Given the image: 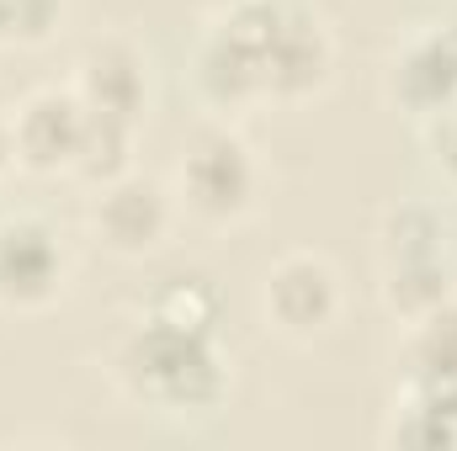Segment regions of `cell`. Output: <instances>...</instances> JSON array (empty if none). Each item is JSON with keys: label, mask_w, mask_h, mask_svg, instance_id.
<instances>
[{"label": "cell", "mask_w": 457, "mask_h": 451, "mask_svg": "<svg viewBox=\"0 0 457 451\" xmlns=\"http://www.w3.org/2000/svg\"><path fill=\"white\" fill-rule=\"evenodd\" d=\"M16 165V138H11V117L0 112V176Z\"/></svg>", "instance_id": "ac0fdd59"}, {"label": "cell", "mask_w": 457, "mask_h": 451, "mask_svg": "<svg viewBox=\"0 0 457 451\" xmlns=\"http://www.w3.org/2000/svg\"><path fill=\"white\" fill-rule=\"evenodd\" d=\"M5 16H11V43L37 48L64 21V0H5Z\"/></svg>", "instance_id": "2e32d148"}, {"label": "cell", "mask_w": 457, "mask_h": 451, "mask_svg": "<svg viewBox=\"0 0 457 451\" xmlns=\"http://www.w3.org/2000/svg\"><path fill=\"white\" fill-rule=\"evenodd\" d=\"M70 91L86 102V112L144 122V107H149V59H144V48L128 43V37H96V43L75 59Z\"/></svg>", "instance_id": "30bf717a"}, {"label": "cell", "mask_w": 457, "mask_h": 451, "mask_svg": "<svg viewBox=\"0 0 457 451\" xmlns=\"http://www.w3.org/2000/svg\"><path fill=\"white\" fill-rule=\"evenodd\" d=\"M70 271H75L70 244L48 218L16 213L0 224V308L5 314L54 308L70 287Z\"/></svg>", "instance_id": "277c9868"}, {"label": "cell", "mask_w": 457, "mask_h": 451, "mask_svg": "<svg viewBox=\"0 0 457 451\" xmlns=\"http://www.w3.org/2000/svg\"><path fill=\"white\" fill-rule=\"evenodd\" d=\"M426 144H431V160H436V170H442V176L457 186V107L426 122Z\"/></svg>", "instance_id": "e0dca14e"}, {"label": "cell", "mask_w": 457, "mask_h": 451, "mask_svg": "<svg viewBox=\"0 0 457 451\" xmlns=\"http://www.w3.org/2000/svg\"><path fill=\"white\" fill-rule=\"evenodd\" d=\"M255 197H261L255 149L224 122L197 127L176 165V202L203 224H239L255 208Z\"/></svg>", "instance_id": "3957f363"}, {"label": "cell", "mask_w": 457, "mask_h": 451, "mask_svg": "<svg viewBox=\"0 0 457 451\" xmlns=\"http://www.w3.org/2000/svg\"><path fill=\"white\" fill-rule=\"evenodd\" d=\"M287 0H228L203 27L192 80L213 112H245L266 102V59Z\"/></svg>", "instance_id": "7a4b0ae2"}, {"label": "cell", "mask_w": 457, "mask_h": 451, "mask_svg": "<svg viewBox=\"0 0 457 451\" xmlns=\"http://www.w3.org/2000/svg\"><path fill=\"white\" fill-rule=\"evenodd\" d=\"M112 377L144 409L213 414L228 398V356L219 345V324H192L149 303L144 319L117 340Z\"/></svg>", "instance_id": "6da1fadb"}, {"label": "cell", "mask_w": 457, "mask_h": 451, "mask_svg": "<svg viewBox=\"0 0 457 451\" xmlns=\"http://www.w3.org/2000/svg\"><path fill=\"white\" fill-rule=\"evenodd\" d=\"M383 91L399 112L431 117L457 107V21H431L399 43V53L383 70Z\"/></svg>", "instance_id": "52a82bcc"}, {"label": "cell", "mask_w": 457, "mask_h": 451, "mask_svg": "<svg viewBox=\"0 0 457 451\" xmlns=\"http://www.w3.org/2000/svg\"><path fill=\"white\" fill-rule=\"evenodd\" d=\"M378 255H383V266L420 260V255H447V224H442V213L426 208V202L388 208L383 224H378Z\"/></svg>", "instance_id": "5bb4252c"}, {"label": "cell", "mask_w": 457, "mask_h": 451, "mask_svg": "<svg viewBox=\"0 0 457 451\" xmlns=\"http://www.w3.org/2000/svg\"><path fill=\"white\" fill-rule=\"evenodd\" d=\"M138 127H144V122L86 112V133H80V149H75V170H70V176H80V181H91V186H107L117 176H128V170H133Z\"/></svg>", "instance_id": "4fadbf2b"}, {"label": "cell", "mask_w": 457, "mask_h": 451, "mask_svg": "<svg viewBox=\"0 0 457 451\" xmlns=\"http://www.w3.org/2000/svg\"><path fill=\"white\" fill-rule=\"evenodd\" d=\"M383 447L404 451H457V377H404Z\"/></svg>", "instance_id": "8fae6325"}, {"label": "cell", "mask_w": 457, "mask_h": 451, "mask_svg": "<svg viewBox=\"0 0 457 451\" xmlns=\"http://www.w3.org/2000/svg\"><path fill=\"white\" fill-rule=\"evenodd\" d=\"M176 208L181 202H176V192L165 181L128 170V176L107 181V186H96V202H91L86 224L102 239V250H112L122 260H144V255H154L170 239Z\"/></svg>", "instance_id": "5b68a950"}, {"label": "cell", "mask_w": 457, "mask_h": 451, "mask_svg": "<svg viewBox=\"0 0 457 451\" xmlns=\"http://www.w3.org/2000/svg\"><path fill=\"white\" fill-rule=\"evenodd\" d=\"M261 314L277 335L320 340L341 319V271L314 250L282 255L261 282Z\"/></svg>", "instance_id": "8992f818"}, {"label": "cell", "mask_w": 457, "mask_h": 451, "mask_svg": "<svg viewBox=\"0 0 457 451\" xmlns=\"http://www.w3.org/2000/svg\"><path fill=\"white\" fill-rule=\"evenodd\" d=\"M336 75V37L330 27L303 11V5H282L277 37H271V59H266V102H303L314 91H325Z\"/></svg>", "instance_id": "9c48e42d"}, {"label": "cell", "mask_w": 457, "mask_h": 451, "mask_svg": "<svg viewBox=\"0 0 457 451\" xmlns=\"http://www.w3.org/2000/svg\"><path fill=\"white\" fill-rule=\"evenodd\" d=\"M453 292H457V266L447 255H420V260L383 266V308H388L399 324L426 319V314L442 308Z\"/></svg>", "instance_id": "7c38bea8"}, {"label": "cell", "mask_w": 457, "mask_h": 451, "mask_svg": "<svg viewBox=\"0 0 457 451\" xmlns=\"http://www.w3.org/2000/svg\"><path fill=\"white\" fill-rule=\"evenodd\" d=\"M404 377H457V292L410 324L404 335Z\"/></svg>", "instance_id": "9a60e30c"}, {"label": "cell", "mask_w": 457, "mask_h": 451, "mask_svg": "<svg viewBox=\"0 0 457 451\" xmlns=\"http://www.w3.org/2000/svg\"><path fill=\"white\" fill-rule=\"evenodd\" d=\"M0 43H11V16H5V0H0Z\"/></svg>", "instance_id": "d6986e66"}, {"label": "cell", "mask_w": 457, "mask_h": 451, "mask_svg": "<svg viewBox=\"0 0 457 451\" xmlns=\"http://www.w3.org/2000/svg\"><path fill=\"white\" fill-rule=\"evenodd\" d=\"M86 133V102L70 86H43L11 112V138H16V165L37 176L75 170V149Z\"/></svg>", "instance_id": "ba28073f"}]
</instances>
